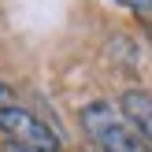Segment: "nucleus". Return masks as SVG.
I'll return each mask as SVG.
<instances>
[{"instance_id":"f257e3e1","label":"nucleus","mask_w":152,"mask_h":152,"mask_svg":"<svg viewBox=\"0 0 152 152\" xmlns=\"http://www.w3.org/2000/svg\"><path fill=\"white\" fill-rule=\"evenodd\" d=\"M82 130L89 134L96 152H152V145L126 123V115L119 108H111L108 100H93L82 108Z\"/></svg>"},{"instance_id":"f03ea898","label":"nucleus","mask_w":152,"mask_h":152,"mask_svg":"<svg viewBox=\"0 0 152 152\" xmlns=\"http://www.w3.org/2000/svg\"><path fill=\"white\" fill-rule=\"evenodd\" d=\"M0 134L15 145V152H59V137L26 108H7L0 111Z\"/></svg>"},{"instance_id":"7ed1b4c3","label":"nucleus","mask_w":152,"mask_h":152,"mask_svg":"<svg viewBox=\"0 0 152 152\" xmlns=\"http://www.w3.org/2000/svg\"><path fill=\"white\" fill-rule=\"evenodd\" d=\"M119 111H123L126 123L152 145V96L141 93V89H130V93L123 96V108H119Z\"/></svg>"},{"instance_id":"20e7f679","label":"nucleus","mask_w":152,"mask_h":152,"mask_svg":"<svg viewBox=\"0 0 152 152\" xmlns=\"http://www.w3.org/2000/svg\"><path fill=\"white\" fill-rule=\"evenodd\" d=\"M126 11H134L141 22H152V0H119Z\"/></svg>"},{"instance_id":"39448f33","label":"nucleus","mask_w":152,"mask_h":152,"mask_svg":"<svg viewBox=\"0 0 152 152\" xmlns=\"http://www.w3.org/2000/svg\"><path fill=\"white\" fill-rule=\"evenodd\" d=\"M7 108H15V96H11V89L0 82V111H7Z\"/></svg>"},{"instance_id":"423d86ee","label":"nucleus","mask_w":152,"mask_h":152,"mask_svg":"<svg viewBox=\"0 0 152 152\" xmlns=\"http://www.w3.org/2000/svg\"><path fill=\"white\" fill-rule=\"evenodd\" d=\"M93 152H96V148H93Z\"/></svg>"}]
</instances>
